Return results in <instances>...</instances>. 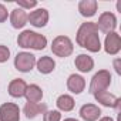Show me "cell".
Returning <instances> with one entry per match:
<instances>
[{"mask_svg": "<svg viewBox=\"0 0 121 121\" xmlns=\"http://www.w3.org/2000/svg\"><path fill=\"white\" fill-rule=\"evenodd\" d=\"M101 115V110L94 104H84L80 108V117L84 121H97Z\"/></svg>", "mask_w": 121, "mask_h": 121, "instance_id": "cell-11", "label": "cell"}, {"mask_svg": "<svg viewBox=\"0 0 121 121\" xmlns=\"http://www.w3.org/2000/svg\"><path fill=\"white\" fill-rule=\"evenodd\" d=\"M46 110H47V107L43 103H27L23 108L27 118H36L39 114L46 112Z\"/></svg>", "mask_w": 121, "mask_h": 121, "instance_id": "cell-17", "label": "cell"}, {"mask_svg": "<svg viewBox=\"0 0 121 121\" xmlns=\"http://www.w3.org/2000/svg\"><path fill=\"white\" fill-rule=\"evenodd\" d=\"M36 66H37V70L41 73V74H50L54 67H56V63H54V60L48 56H43L40 57L37 61H36Z\"/></svg>", "mask_w": 121, "mask_h": 121, "instance_id": "cell-18", "label": "cell"}, {"mask_svg": "<svg viewBox=\"0 0 121 121\" xmlns=\"http://www.w3.org/2000/svg\"><path fill=\"white\" fill-rule=\"evenodd\" d=\"M27 22H30V24L34 27H44L48 22V12L46 9H36L27 14Z\"/></svg>", "mask_w": 121, "mask_h": 121, "instance_id": "cell-9", "label": "cell"}, {"mask_svg": "<svg viewBox=\"0 0 121 121\" xmlns=\"http://www.w3.org/2000/svg\"><path fill=\"white\" fill-rule=\"evenodd\" d=\"M115 71L120 74L121 73V70H120V66H118V60H115Z\"/></svg>", "mask_w": 121, "mask_h": 121, "instance_id": "cell-25", "label": "cell"}, {"mask_svg": "<svg viewBox=\"0 0 121 121\" xmlns=\"http://www.w3.org/2000/svg\"><path fill=\"white\" fill-rule=\"evenodd\" d=\"M84 87H86V80L78 76V74H71L67 80V88L74 93V94H80L84 91Z\"/></svg>", "mask_w": 121, "mask_h": 121, "instance_id": "cell-14", "label": "cell"}, {"mask_svg": "<svg viewBox=\"0 0 121 121\" xmlns=\"http://www.w3.org/2000/svg\"><path fill=\"white\" fill-rule=\"evenodd\" d=\"M9 57H10V50L6 46L0 44V63H6Z\"/></svg>", "mask_w": 121, "mask_h": 121, "instance_id": "cell-22", "label": "cell"}, {"mask_svg": "<svg viewBox=\"0 0 121 121\" xmlns=\"http://www.w3.org/2000/svg\"><path fill=\"white\" fill-rule=\"evenodd\" d=\"M36 66V57L31 53L22 51L14 57V67L22 73H29Z\"/></svg>", "mask_w": 121, "mask_h": 121, "instance_id": "cell-5", "label": "cell"}, {"mask_svg": "<svg viewBox=\"0 0 121 121\" xmlns=\"http://www.w3.org/2000/svg\"><path fill=\"white\" fill-rule=\"evenodd\" d=\"M74 64H76V67H77L78 71L88 73L94 67V60L90 56H87V54H78L76 57V60H74Z\"/></svg>", "mask_w": 121, "mask_h": 121, "instance_id": "cell-12", "label": "cell"}, {"mask_svg": "<svg viewBox=\"0 0 121 121\" xmlns=\"http://www.w3.org/2000/svg\"><path fill=\"white\" fill-rule=\"evenodd\" d=\"M64 121H78V120H76V118H66Z\"/></svg>", "mask_w": 121, "mask_h": 121, "instance_id": "cell-27", "label": "cell"}, {"mask_svg": "<svg viewBox=\"0 0 121 121\" xmlns=\"http://www.w3.org/2000/svg\"><path fill=\"white\" fill-rule=\"evenodd\" d=\"M77 44L87 48L91 53H98L101 50V41L98 36V29L95 23L86 22L77 30Z\"/></svg>", "mask_w": 121, "mask_h": 121, "instance_id": "cell-1", "label": "cell"}, {"mask_svg": "<svg viewBox=\"0 0 121 121\" xmlns=\"http://www.w3.org/2000/svg\"><path fill=\"white\" fill-rule=\"evenodd\" d=\"M17 4H19V7L20 9H33V7H36L37 6V2L36 0H31V2H17Z\"/></svg>", "mask_w": 121, "mask_h": 121, "instance_id": "cell-23", "label": "cell"}, {"mask_svg": "<svg viewBox=\"0 0 121 121\" xmlns=\"http://www.w3.org/2000/svg\"><path fill=\"white\" fill-rule=\"evenodd\" d=\"M17 44L23 48H33V50H43L47 46V39L43 34H39L36 31L24 30L17 37Z\"/></svg>", "mask_w": 121, "mask_h": 121, "instance_id": "cell-2", "label": "cell"}, {"mask_svg": "<svg viewBox=\"0 0 121 121\" xmlns=\"http://www.w3.org/2000/svg\"><path fill=\"white\" fill-rule=\"evenodd\" d=\"M56 104H57V107H58L60 111H71V110L74 108V105H76L74 98H73L71 95H69V94L60 95V97L57 98Z\"/></svg>", "mask_w": 121, "mask_h": 121, "instance_id": "cell-20", "label": "cell"}, {"mask_svg": "<svg viewBox=\"0 0 121 121\" xmlns=\"http://www.w3.org/2000/svg\"><path fill=\"white\" fill-rule=\"evenodd\" d=\"M111 84V74L107 70H100L98 73L94 74L90 83V93L95 94L98 91H105L108 86Z\"/></svg>", "mask_w": 121, "mask_h": 121, "instance_id": "cell-4", "label": "cell"}, {"mask_svg": "<svg viewBox=\"0 0 121 121\" xmlns=\"http://www.w3.org/2000/svg\"><path fill=\"white\" fill-rule=\"evenodd\" d=\"M97 29L98 30H101L103 33H112L114 31V29L117 27V19H115V16L112 14V13H110V12H105V13H103L100 17H98V22H97Z\"/></svg>", "mask_w": 121, "mask_h": 121, "instance_id": "cell-7", "label": "cell"}, {"mask_svg": "<svg viewBox=\"0 0 121 121\" xmlns=\"http://www.w3.org/2000/svg\"><path fill=\"white\" fill-rule=\"evenodd\" d=\"M26 88H27V84L24 80L22 78H14L10 84H9V94L14 98H20L24 95L26 93Z\"/></svg>", "mask_w": 121, "mask_h": 121, "instance_id": "cell-15", "label": "cell"}, {"mask_svg": "<svg viewBox=\"0 0 121 121\" xmlns=\"http://www.w3.org/2000/svg\"><path fill=\"white\" fill-rule=\"evenodd\" d=\"M93 95L95 97V100H97L100 104H103V105H105V107L118 108V105H120V103H121V100H120L117 95L110 94L108 91H98V93H95V94H93Z\"/></svg>", "mask_w": 121, "mask_h": 121, "instance_id": "cell-10", "label": "cell"}, {"mask_svg": "<svg viewBox=\"0 0 121 121\" xmlns=\"http://www.w3.org/2000/svg\"><path fill=\"white\" fill-rule=\"evenodd\" d=\"M60 120H61V114H60V111L51 110V111H46L44 112L43 121H60Z\"/></svg>", "mask_w": 121, "mask_h": 121, "instance_id": "cell-21", "label": "cell"}, {"mask_svg": "<svg viewBox=\"0 0 121 121\" xmlns=\"http://www.w3.org/2000/svg\"><path fill=\"white\" fill-rule=\"evenodd\" d=\"M100 121H114V120H112L111 117H103V118H101Z\"/></svg>", "mask_w": 121, "mask_h": 121, "instance_id": "cell-26", "label": "cell"}, {"mask_svg": "<svg viewBox=\"0 0 121 121\" xmlns=\"http://www.w3.org/2000/svg\"><path fill=\"white\" fill-rule=\"evenodd\" d=\"M74 50L73 41L67 36H58L51 43V51L58 57H69Z\"/></svg>", "mask_w": 121, "mask_h": 121, "instance_id": "cell-3", "label": "cell"}, {"mask_svg": "<svg viewBox=\"0 0 121 121\" xmlns=\"http://www.w3.org/2000/svg\"><path fill=\"white\" fill-rule=\"evenodd\" d=\"M24 97L27 98V103H40L43 98V90L37 84H30L26 88Z\"/></svg>", "mask_w": 121, "mask_h": 121, "instance_id": "cell-19", "label": "cell"}, {"mask_svg": "<svg viewBox=\"0 0 121 121\" xmlns=\"http://www.w3.org/2000/svg\"><path fill=\"white\" fill-rule=\"evenodd\" d=\"M7 16H9L7 9H6L3 4H0V23H4V22L7 20Z\"/></svg>", "mask_w": 121, "mask_h": 121, "instance_id": "cell-24", "label": "cell"}, {"mask_svg": "<svg viewBox=\"0 0 121 121\" xmlns=\"http://www.w3.org/2000/svg\"><path fill=\"white\" fill-rule=\"evenodd\" d=\"M97 2L95 0H81L78 3V12L84 17H93L97 12Z\"/></svg>", "mask_w": 121, "mask_h": 121, "instance_id": "cell-16", "label": "cell"}, {"mask_svg": "<svg viewBox=\"0 0 121 121\" xmlns=\"http://www.w3.org/2000/svg\"><path fill=\"white\" fill-rule=\"evenodd\" d=\"M0 121H20V108L14 103L0 105Z\"/></svg>", "mask_w": 121, "mask_h": 121, "instance_id": "cell-6", "label": "cell"}, {"mask_svg": "<svg viewBox=\"0 0 121 121\" xmlns=\"http://www.w3.org/2000/svg\"><path fill=\"white\" fill-rule=\"evenodd\" d=\"M104 50L105 53L114 56L117 54L120 50H121V39H120V34L112 31V33H108L105 36V41H104Z\"/></svg>", "mask_w": 121, "mask_h": 121, "instance_id": "cell-8", "label": "cell"}, {"mask_svg": "<svg viewBox=\"0 0 121 121\" xmlns=\"http://www.w3.org/2000/svg\"><path fill=\"white\" fill-rule=\"evenodd\" d=\"M10 22H12V26L14 29H23L26 24H27V13L26 10L17 7L10 14Z\"/></svg>", "mask_w": 121, "mask_h": 121, "instance_id": "cell-13", "label": "cell"}]
</instances>
